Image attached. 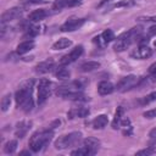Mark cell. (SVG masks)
Segmentation results:
<instances>
[{
    "label": "cell",
    "instance_id": "obj_1",
    "mask_svg": "<svg viewBox=\"0 0 156 156\" xmlns=\"http://www.w3.org/2000/svg\"><path fill=\"white\" fill-rule=\"evenodd\" d=\"M52 136H54V132L49 130V129L34 133L29 139V146H30L32 151L33 152H39L40 150H43L50 143Z\"/></svg>",
    "mask_w": 156,
    "mask_h": 156
},
{
    "label": "cell",
    "instance_id": "obj_2",
    "mask_svg": "<svg viewBox=\"0 0 156 156\" xmlns=\"http://www.w3.org/2000/svg\"><path fill=\"white\" fill-rule=\"evenodd\" d=\"M141 27H134L127 32H124L123 34H121L117 38V41L115 44V50L116 51H124L127 48H129V45L135 40V38L141 33Z\"/></svg>",
    "mask_w": 156,
    "mask_h": 156
},
{
    "label": "cell",
    "instance_id": "obj_3",
    "mask_svg": "<svg viewBox=\"0 0 156 156\" xmlns=\"http://www.w3.org/2000/svg\"><path fill=\"white\" fill-rule=\"evenodd\" d=\"M80 140H82V133L80 132H72L67 135H63V136L58 138L55 141V147L57 150H63V149L77 145Z\"/></svg>",
    "mask_w": 156,
    "mask_h": 156
},
{
    "label": "cell",
    "instance_id": "obj_4",
    "mask_svg": "<svg viewBox=\"0 0 156 156\" xmlns=\"http://www.w3.org/2000/svg\"><path fill=\"white\" fill-rule=\"evenodd\" d=\"M51 82L49 79H40L39 82V87H38V105H43L45 104V101L48 100V98L51 94Z\"/></svg>",
    "mask_w": 156,
    "mask_h": 156
},
{
    "label": "cell",
    "instance_id": "obj_5",
    "mask_svg": "<svg viewBox=\"0 0 156 156\" xmlns=\"http://www.w3.org/2000/svg\"><path fill=\"white\" fill-rule=\"evenodd\" d=\"M33 84L34 82L30 80V82H27L24 85H22L15 94V100H16V104L18 107H21V105L29 98L32 96V88H33Z\"/></svg>",
    "mask_w": 156,
    "mask_h": 156
},
{
    "label": "cell",
    "instance_id": "obj_6",
    "mask_svg": "<svg viewBox=\"0 0 156 156\" xmlns=\"http://www.w3.org/2000/svg\"><path fill=\"white\" fill-rule=\"evenodd\" d=\"M85 20L84 18H78V17H69L61 27L60 30L61 32H73L78 28H80L84 24Z\"/></svg>",
    "mask_w": 156,
    "mask_h": 156
},
{
    "label": "cell",
    "instance_id": "obj_7",
    "mask_svg": "<svg viewBox=\"0 0 156 156\" xmlns=\"http://www.w3.org/2000/svg\"><path fill=\"white\" fill-rule=\"evenodd\" d=\"M136 83H138V78H136L135 76L130 74V76H127V77L121 78L119 82L117 83L116 88H117V90H119V91H126V90H129L130 88H133Z\"/></svg>",
    "mask_w": 156,
    "mask_h": 156
},
{
    "label": "cell",
    "instance_id": "obj_8",
    "mask_svg": "<svg viewBox=\"0 0 156 156\" xmlns=\"http://www.w3.org/2000/svg\"><path fill=\"white\" fill-rule=\"evenodd\" d=\"M82 54H83V46H82V45H78V46H76L69 54L65 55V56L60 60V65H63V66H65V65L72 63V62H74L78 57H80Z\"/></svg>",
    "mask_w": 156,
    "mask_h": 156
},
{
    "label": "cell",
    "instance_id": "obj_9",
    "mask_svg": "<svg viewBox=\"0 0 156 156\" xmlns=\"http://www.w3.org/2000/svg\"><path fill=\"white\" fill-rule=\"evenodd\" d=\"M21 16H22V9H21V7H12V9H9V10H6V11L1 15V23L5 24L6 22L17 20V18H20Z\"/></svg>",
    "mask_w": 156,
    "mask_h": 156
},
{
    "label": "cell",
    "instance_id": "obj_10",
    "mask_svg": "<svg viewBox=\"0 0 156 156\" xmlns=\"http://www.w3.org/2000/svg\"><path fill=\"white\" fill-rule=\"evenodd\" d=\"M151 54H152V50H151L147 45H140L136 50H134V51L132 52V56L135 57V58H140V60H143V58H147V57H150Z\"/></svg>",
    "mask_w": 156,
    "mask_h": 156
},
{
    "label": "cell",
    "instance_id": "obj_11",
    "mask_svg": "<svg viewBox=\"0 0 156 156\" xmlns=\"http://www.w3.org/2000/svg\"><path fill=\"white\" fill-rule=\"evenodd\" d=\"M55 67V62L49 58L46 61H43V62H39L37 66H35V72L37 73H48L50 71H52V68Z\"/></svg>",
    "mask_w": 156,
    "mask_h": 156
},
{
    "label": "cell",
    "instance_id": "obj_12",
    "mask_svg": "<svg viewBox=\"0 0 156 156\" xmlns=\"http://www.w3.org/2000/svg\"><path fill=\"white\" fill-rule=\"evenodd\" d=\"M82 4V0H56L54 2L55 10H61L63 7H74Z\"/></svg>",
    "mask_w": 156,
    "mask_h": 156
},
{
    "label": "cell",
    "instance_id": "obj_13",
    "mask_svg": "<svg viewBox=\"0 0 156 156\" xmlns=\"http://www.w3.org/2000/svg\"><path fill=\"white\" fill-rule=\"evenodd\" d=\"M33 48H34V41L32 39H28V40H24V41H22L21 44L17 45L16 52L18 55H24L26 52H29Z\"/></svg>",
    "mask_w": 156,
    "mask_h": 156
},
{
    "label": "cell",
    "instance_id": "obj_14",
    "mask_svg": "<svg viewBox=\"0 0 156 156\" xmlns=\"http://www.w3.org/2000/svg\"><path fill=\"white\" fill-rule=\"evenodd\" d=\"M113 90H115L113 84L107 82V80H102L98 85V91H99L100 95H108V94L113 93Z\"/></svg>",
    "mask_w": 156,
    "mask_h": 156
},
{
    "label": "cell",
    "instance_id": "obj_15",
    "mask_svg": "<svg viewBox=\"0 0 156 156\" xmlns=\"http://www.w3.org/2000/svg\"><path fill=\"white\" fill-rule=\"evenodd\" d=\"M83 145H84V146H87V147L90 150L91 155H94V154L98 151V149H99L100 141H99L96 138L89 136V138H87V139H84V140H83Z\"/></svg>",
    "mask_w": 156,
    "mask_h": 156
},
{
    "label": "cell",
    "instance_id": "obj_16",
    "mask_svg": "<svg viewBox=\"0 0 156 156\" xmlns=\"http://www.w3.org/2000/svg\"><path fill=\"white\" fill-rule=\"evenodd\" d=\"M60 96L68 99V100H73V101H84L87 100V96L83 95L80 91H66L63 94H61Z\"/></svg>",
    "mask_w": 156,
    "mask_h": 156
},
{
    "label": "cell",
    "instance_id": "obj_17",
    "mask_svg": "<svg viewBox=\"0 0 156 156\" xmlns=\"http://www.w3.org/2000/svg\"><path fill=\"white\" fill-rule=\"evenodd\" d=\"M46 16H48V11H46V10H44V9L34 10V11L30 12V15H29V21H32V22H38V21L44 20Z\"/></svg>",
    "mask_w": 156,
    "mask_h": 156
},
{
    "label": "cell",
    "instance_id": "obj_18",
    "mask_svg": "<svg viewBox=\"0 0 156 156\" xmlns=\"http://www.w3.org/2000/svg\"><path fill=\"white\" fill-rule=\"evenodd\" d=\"M89 115V108L87 107H78V108H73L68 112V117L69 118H74V117H87Z\"/></svg>",
    "mask_w": 156,
    "mask_h": 156
},
{
    "label": "cell",
    "instance_id": "obj_19",
    "mask_svg": "<svg viewBox=\"0 0 156 156\" xmlns=\"http://www.w3.org/2000/svg\"><path fill=\"white\" fill-rule=\"evenodd\" d=\"M107 122H108V118H107L106 115H99V116L93 121V127H94L95 129H102V128L106 127Z\"/></svg>",
    "mask_w": 156,
    "mask_h": 156
},
{
    "label": "cell",
    "instance_id": "obj_20",
    "mask_svg": "<svg viewBox=\"0 0 156 156\" xmlns=\"http://www.w3.org/2000/svg\"><path fill=\"white\" fill-rule=\"evenodd\" d=\"M29 126H30V122L29 123L28 122H24V121L20 122L17 124V128H16V136L17 138H23L26 135V133L28 132V129L30 128Z\"/></svg>",
    "mask_w": 156,
    "mask_h": 156
},
{
    "label": "cell",
    "instance_id": "obj_21",
    "mask_svg": "<svg viewBox=\"0 0 156 156\" xmlns=\"http://www.w3.org/2000/svg\"><path fill=\"white\" fill-rule=\"evenodd\" d=\"M71 45H72V41H71L69 39H67V38H61V39H58L56 43H54L52 49H54V50H63V49L69 48Z\"/></svg>",
    "mask_w": 156,
    "mask_h": 156
},
{
    "label": "cell",
    "instance_id": "obj_22",
    "mask_svg": "<svg viewBox=\"0 0 156 156\" xmlns=\"http://www.w3.org/2000/svg\"><path fill=\"white\" fill-rule=\"evenodd\" d=\"M100 67V62L98 61H88V62H84L83 65H80V71L82 72H91V71H95Z\"/></svg>",
    "mask_w": 156,
    "mask_h": 156
},
{
    "label": "cell",
    "instance_id": "obj_23",
    "mask_svg": "<svg viewBox=\"0 0 156 156\" xmlns=\"http://www.w3.org/2000/svg\"><path fill=\"white\" fill-rule=\"evenodd\" d=\"M55 76L57 79H61V80H65V79H68L69 76H71V72L63 67V65H61L58 68H56L55 71Z\"/></svg>",
    "mask_w": 156,
    "mask_h": 156
},
{
    "label": "cell",
    "instance_id": "obj_24",
    "mask_svg": "<svg viewBox=\"0 0 156 156\" xmlns=\"http://www.w3.org/2000/svg\"><path fill=\"white\" fill-rule=\"evenodd\" d=\"M122 116H123V107L119 106V107H117L116 113H115V118H113V121H112V128H113V129H117L118 126L121 124Z\"/></svg>",
    "mask_w": 156,
    "mask_h": 156
},
{
    "label": "cell",
    "instance_id": "obj_25",
    "mask_svg": "<svg viewBox=\"0 0 156 156\" xmlns=\"http://www.w3.org/2000/svg\"><path fill=\"white\" fill-rule=\"evenodd\" d=\"M16 149H17V140H10V141H7V143L5 144V146H4V151H5V154H7V155L13 154V152L16 151Z\"/></svg>",
    "mask_w": 156,
    "mask_h": 156
},
{
    "label": "cell",
    "instance_id": "obj_26",
    "mask_svg": "<svg viewBox=\"0 0 156 156\" xmlns=\"http://www.w3.org/2000/svg\"><path fill=\"white\" fill-rule=\"evenodd\" d=\"M71 155H73V156H88V155H91V152L87 146L83 145L82 147H79L77 150H73L71 152Z\"/></svg>",
    "mask_w": 156,
    "mask_h": 156
},
{
    "label": "cell",
    "instance_id": "obj_27",
    "mask_svg": "<svg viewBox=\"0 0 156 156\" xmlns=\"http://www.w3.org/2000/svg\"><path fill=\"white\" fill-rule=\"evenodd\" d=\"M33 106H34V104H33V99H32V96H29V98L21 105V108H22L26 113H28V112H30V111L33 110Z\"/></svg>",
    "mask_w": 156,
    "mask_h": 156
},
{
    "label": "cell",
    "instance_id": "obj_28",
    "mask_svg": "<svg viewBox=\"0 0 156 156\" xmlns=\"http://www.w3.org/2000/svg\"><path fill=\"white\" fill-rule=\"evenodd\" d=\"M38 33H39V27H35V26L28 27V28H26V34H24V37L32 39V38H34L35 35H38Z\"/></svg>",
    "mask_w": 156,
    "mask_h": 156
},
{
    "label": "cell",
    "instance_id": "obj_29",
    "mask_svg": "<svg viewBox=\"0 0 156 156\" xmlns=\"http://www.w3.org/2000/svg\"><path fill=\"white\" fill-rule=\"evenodd\" d=\"M101 37H102L104 41L107 44V43H110V41H112V40L115 39V33H113V30H112V29H106V30H104V32H102Z\"/></svg>",
    "mask_w": 156,
    "mask_h": 156
},
{
    "label": "cell",
    "instance_id": "obj_30",
    "mask_svg": "<svg viewBox=\"0 0 156 156\" xmlns=\"http://www.w3.org/2000/svg\"><path fill=\"white\" fill-rule=\"evenodd\" d=\"M10 105H11V95L10 94H6L2 98V100H1V110L4 112H6L9 110V107H10Z\"/></svg>",
    "mask_w": 156,
    "mask_h": 156
},
{
    "label": "cell",
    "instance_id": "obj_31",
    "mask_svg": "<svg viewBox=\"0 0 156 156\" xmlns=\"http://www.w3.org/2000/svg\"><path fill=\"white\" fill-rule=\"evenodd\" d=\"M155 100H156V91H152V93H150L149 95L144 96V98L141 99L140 104L146 105V104H150V102H152V101H155Z\"/></svg>",
    "mask_w": 156,
    "mask_h": 156
},
{
    "label": "cell",
    "instance_id": "obj_32",
    "mask_svg": "<svg viewBox=\"0 0 156 156\" xmlns=\"http://www.w3.org/2000/svg\"><path fill=\"white\" fill-rule=\"evenodd\" d=\"M156 152V147L155 146H147L146 149H143L140 151L136 152V155H144V156H149V155H152Z\"/></svg>",
    "mask_w": 156,
    "mask_h": 156
},
{
    "label": "cell",
    "instance_id": "obj_33",
    "mask_svg": "<svg viewBox=\"0 0 156 156\" xmlns=\"http://www.w3.org/2000/svg\"><path fill=\"white\" fill-rule=\"evenodd\" d=\"M133 5H134L133 0H121V1L116 2L113 7H128V6H133Z\"/></svg>",
    "mask_w": 156,
    "mask_h": 156
},
{
    "label": "cell",
    "instance_id": "obj_34",
    "mask_svg": "<svg viewBox=\"0 0 156 156\" xmlns=\"http://www.w3.org/2000/svg\"><path fill=\"white\" fill-rule=\"evenodd\" d=\"M144 117L145 118H154V117H156V108H152V110H149V111L144 112Z\"/></svg>",
    "mask_w": 156,
    "mask_h": 156
},
{
    "label": "cell",
    "instance_id": "obj_35",
    "mask_svg": "<svg viewBox=\"0 0 156 156\" xmlns=\"http://www.w3.org/2000/svg\"><path fill=\"white\" fill-rule=\"evenodd\" d=\"M139 20H140V21L143 20V21H147V22H155V23H156V16H151V17H144V18H143V17H140Z\"/></svg>",
    "mask_w": 156,
    "mask_h": 156
},
{
    "label": "cell",
    "instance_id": "obj_36",
    "mask_svg": "<svg viewBox=\"0 0 156 156\" xmlns=\"http://www.w3.org/2000/svg\"><path fill=\"white\" fill-rule=\"evenodd\" d=\"M156 34V26H152L149 28V32H147V37H151V35H155Z\"/></svg>",
    "mask_w": 156,
    "mask_h": 156
},
{
    "label": "cell",
    "instance_id": "obj_37",
    "mask_svg": "<svg viewBox=\"0 0 156 156\" xmlns=\"http://www.w3.org/2000/svg\"><path fill=\"white\" fill-rule=\"evenodd\" d=\"M156 72V62H154L150 67H149V73L150 74H152V73H155Z\"/></svg>",
    "mask_w": 156,
    "mask_h": 156
},
{
    "label": "cell",
    "instance_id": "obj_38",
    "mask_svg": "<svg viewBox=\"0 0 156 156\" xmlns=\"http://www.w3.org/2000/svg\"><path fill=\"white\" fill-rule=\"evenodd\" d=\"M24 2L27 4H40V2H44V0H23Z\"/></svg>",
    "mask_w": 156,
    "mask_h": 156
},
{
    "label": "cell",
    "instance_id": "obj_39",
    "mask_svg": "<svg viewBox=\"0 0 156 156\" xmlns=\"http://www.w3.org/2000/svg\"><path fill=\"white\" fill-rule=\"evenodd\" d=\"M155 134H156V128H154V129L150 132V138H154V136H155Z\"/></svg>",
    "mask_w": 156,
    "mask_h": 156
},
{
    "label": "cell",
    "instance_id": "obj_40",
    "mask_svg": "<svg viewBox=\"0 0 156 156\" xmlns=\"http://www.w3.org/2000/svg\"><path fill=\"white\" fill-rule=\"evenodd\" d=\"M20 155H30V152L29 151H22Z\"/></svg>",
    "mask_w": 156,
    "mask_h": 156
},
{
    "label": "cell",
    "instance_id": "obj_41",
    "mask_svg": "<svg viewBox=\"0 0 156 156\" xmlns=\"http://www.w3.org/2000/svg\"><path fill=\"white\" fill-rule=\"evenodd\" d=\"M151 76H152V80H154V82H156V72H155V73H152Z\"/></svg>",
    "mask_w": 156,
    "mask_h": 156
},
{
    "label": "cell",
    "instance_id": "obj_42",
    "mask_svg": "<svg viewBox=\"0 0 156 156\" xmlns=\"http://www.w3.org/2000/svg\"><path fill=\"white\" fill-rule=\"evenodd\" d=\"M152 139H154V144H156V136H154Z\"/></svg>",
    "mask_w": 156,
    "mask_h": 156
}]
</instances>
